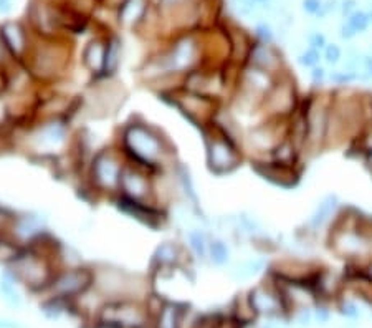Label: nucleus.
Segmentation results:
<instances>
[{"label":"nucleus","mask_w":372,"mask_h":328,"mask_svg":"<svg viewBox=\"0 0 372 328\" xmlns=\"http://www.w3.org/2000/svg\"><path fill=\"white\" fill-rule=\"evenodd\" d=\"M359 272H361V275L367 280V282L372 284V257L362 262V264H359Z\"/></svg>","instance_id":"58836bf2"},{"label":"nucleus","mask_w":372,"mask_h":328,"mask_svg":"<svg viewBox=\"0 0 372 328\" xmlns=\"http://www.w3.org/2000/svg\"><path fill=\"white\" fill-rule=\"evenodd\" d=\"M323 60H325L329 67L339 65L341 60H343V50H341V46L336 43H328L325 46V50H323Z\"/></svg>","instance_id":"473e14b6"},{"label":"nucleus","mask_w":372,"mask_h":328,"mask_svg":"<svg viewBox=\"0 0 372 328\" xmlns=\"http://www.w3.org/2000/svg\"><path fill=\"white\" fill-rule=\"evenodd\" d=\"M339 35H341V38H344V40H351L354 35V30L347 25V22L346 23H343V25H341V28H339Z\"/></svg>","instance_id":"a19ab883"},{"label":"nucleus","mask_w":372,"mask_h":328,"mask_svg":"<svg viewBox=\"0 0 372 328\" xmlns=\"http://www.w3.org/2000/svg\"><path fill=\"white\" fill-rule=\"evenodd\" d=\"M121 63H123V41L118 37L106 38L104 71L101 78H116L119 73V68H121Z\"/></svg>","instance_id":"a878e982"},{"label":"nucleus","mask_w":372,"mask_h":328,"mask_svg":"<svg viewBox=\"0 0 372 328\" xmlns=\"http://www.w3.org/2000/svg\"><path fill=\"white\" fill-rule=\"evenodd\" d=\"M369 23H370V19H369V14H365V12H361V10H356L354 14H351L347 17V25H349L354 33H362L365 30L369 28Z\"/></svg>","instance_id":"2f4dec72"},{"label":"nucleus","mask_w":372,"mask_h":328,"mask_svg":"<svg viewBox=\"0 0 372 328\" xmlns=\"http://www.w3.org/2000/svg\"><path fill=\"white\" fill-rule=\"evenodd\" d=\"M0 40H2L4 46L7 49L9 55L15 63L25 65L33 46L30 45L27 32L19 23H7V25L0 28Z\"/></svg>","instance_id":"aec40b11"},{"label":"nucleus","mask_w":372,"mask_h":328,"mask_svg":"<svg viewBox=\"0 0 372 328\" xmlns=\"http://www.w3.org/2000/svg\"><path fill=\"white\" fill-rule=\"evenodd\" d=\"M245 65H250L253 68L267 71V73L273 76H280L281 73L288 71L285 67L283 55L275 49L273 43H261V41L251 43L247 57V63Z\"/></svg>","instance_id":"6ab92c4d"},{"label":"nucleus","mask_w":372,"mask_h":328,"mask_svg":"<svg viewBox=\"0 0 372 328\" xmlns=\"http://www.w3.org/2000/svg\"><path fill=\"white\" fill-rule=\"evenodd\" d=\"M205 146V163L208 171L215 176H229L243 164L245 153L242 145L219 128L208 124L200 131Z\"/></svg>","instance_id":"39448f33"},{"label":"nucleus","mask_w":372,"mask_h":328,"mask_svg":"<svg viewBox=\"0 0 372 328\" xmlns=\"http://www.w3.org/2000/svg\"><path fill=\"white\" fill-rule=\"evenodd\" d=\"M75 139L73 119L68 118L35 119L28 126L12 128L9 133V141L38 163H53L57 158L70 153Z\"/></svg>","instance_id":"f03ea898"},{"label":"nucleus","mask_w":372,"mask_h":328,"mask_svg":"<svg viewBox=\"0 0 372 328\" xmlns=\"http://www.w3.org/2000/svg\"><path fill=\"white\" fill-rule=\"evenodd\" d=\"M247 297L256 317L258 315L270 318L280 317L281 313H285L288 310L285 298L281 295L277 282L272 277H268V280H265V282L255 285L247 294Z\"/></svg>","instance_id":"2eb2a0df"},{"label":"nucleus","mask_w":372,"mask_h":328,"mask_svg":"<svg viewBox=\"0 0 372 328\" xmlns=\"http://www.w3.org/2000/svg\"><path fill=\"white\" fill-rule=\"evenodd\" d=\"M0 328H25L19 321H14V320H5V318H0Z\"/></svg>","instance_id":"79ce46f5"},{"label":"nucleus","mask_w":372,"mask_h":328,"mask_svg":"<svg viewBox=\"0 0 372 328\" xmlns=\"http://www.w3.org/2000/svg\"><path fill=\"white\" fill-rule=\"evenodd\" d=\"M328 73H329V71L325 67L317 65V67L311 68V71H309V80H311V83H313L316 88H321L323 85H325V83H328Z\"/></svg>","instance_id":"72a5a7b5"},{"label":"nucleus","mask_w":372,"mask_h":328,"mask_svg":"<svg viewBox=\"0 0 372 328\" xmlns=\"http://www.w3.org/2000/svg\"><path fill=\"white\" fill-rule=\"evenodd\" d=\"M189 307L179 300H166L152 317L151 328H182Z\"/></svg>","instance_id":"b1692460"},{"label":"nucleus","mask_w":372,"mask_h":328,"mask_svg":"<svg viewBox=\"0 0 372 328\" xmlns=\"http://www.w3.org/2000/svg\"><path fill=\"white\" fill-rule=\"evenodd\" d=\"M290 119H263L250 126L243 134L242 149L251 163L267 161L272 151L288 138Z\"/></svg>","instance_id":"6e6552de"},{"label":"nucleus","mask_w":372,"mask_h":328,"mask_svg":"<svg viewBox=\"0 0 372 328\" xmlns=\"http://www.w3.org/2000/svg\"><path fill=\"white\" fill-rule=\"evenodd\" d=\"M115 145L126 163L152 174L172 171L177 164L176 146L171 138L142 116H131L128 121L119 124Z\"/></svg>","instance_id":"f257e3e1"},{"label":"nucleus","mask_w":372,"mask_h":328,"mask_svg":"<svg viewBox=\"0 0 372 328\" xmlns=\"http://www.w3.org/2000/svg\"><path fill=\"white\" fill-rule=\"evenodd\" d=\"M106 58V38H93L81 50V67L89 75V80L103 76Z\"/></svg>","instance_id":"5701e85b"},{"label":"nucleus","mask_w":372,"mask_h":328,"mask_svg":"<svg viewBox=\"0 0 372 328\" xmlns=\"http://www.w3.org/2000/svg\"><path fill=\"white\" fill-rule=\"evenodd\" d=\"M159 100H163L171 108H176L185 118V121H189L199 131L208 126L215 111L219 110L220 105H224L219 103V101L200 97V95L185 91L182 88L171 95H163V97H159Z\"/></svg>","instance_id":"9b49d317"},{"label":"nucleus","mask_w":372,"mask_h":328,"mask_svg":"<svg viewBox=\"0 0 372 328\" xmlns=\"http://www.w3.org/2000/svg\"><path fill=\"white\" fill-rule=\"evenodd\" d=\"M251 168L265 181L283 189L296 188L301 179V168L298 166H286L273 163V161H258V163H251Z\"/></svg>","instance_id":"a211bd4d"},{"label":"nucleus","mask_w":372,"mask_h":328,"mask_svg":"<svg viewBox=\"0 0 372 328\" xmlns=\"http://www.w3.org/2000/svg\"><path fill=\"white\" fill-rule=\"evenodd\" d=\"M144 12H146L144 0H124L119 7V22L126 27H133L142 20Z\"/></svg>","instance_id":"c85d7f7f"},{"label":"nucleus","mask_w":372,"mask_h":328,"mask_svg":"<svg viewBox=\"0 0 372 328\" xmlns=\"http://www.w3.org/2000/svg\"><path fill=\"white\" fill-rule=\"evenodd\" d=\"M253 2H261L263 4V2H267V0H253Z\"/></svg>","instance_id":"c03bdc74"},{"label":"nucleus","mask_w":372,"mask_h":328,"mask_svg":"<svg viewBox=\"0 0 372 328\" xmlns=\"http://www.w3.org/2000/svg\"><path fill=\"white\" fill-rule=\"evenodd\" d=\"M174 176H176L177 181V188H179V194H181V199L187 204L192 211L195 212V216L199 217L202 225H207L208 220L203 216L202 212V206H200V198L199 193H197L194 177H192V172L185 164L177 163L176 168H174Z\"/></svg>","instance_id":"412c9836"},{"label":"nucleus","mask_w":372,"mask_h":328,"mask_svg":"<svg viewBox=\"0 0 372 328\" xmlns=\"http://www.w3.org/2000/svg\"><path fill=\"white\" fill-rule=\"evenodd\" d=\"M151 321L146 303L131 298L106 302L96 317V323L106 328H147Z\"/></svg>","instance_id":"9d476101"},{"label":"nucleus","mask_w":372,"mask_h":328,"mask_svg":"<svg viewBox=\"0 0 372 328\" xmlns=\"http://www.w3.org/2000/svg\"><path fill=\"white\" fill-rule=\"evenodd\" d=\"M25 67L41 86H55L70 76V53L58 45L32 49Z\"/></svg>","instance_id":"423d86ee"},{"label":"nucleus","mask_w":372,"mask_h":328,"mask_svg":"<svg viewBox=\"0 0 372 328\" xmlns=\"http://www.w3.org/2000/svg\"><path fill=\"white\" fill-rule=\"evenodd\" d=\"M303 9L311 15H317L323 10V2L321 0H303Z\"/></svg>","instance_id":"4c0bfd02"},{"label":"nucleus","mask_w":372,"mask_h":328,"mask_svg":"<svg viewBox=\"0 0 372 328\" xmlns=\"http://www.w3.org/2000/svg\"><path fill=\"white\" fill-rule=\"evenodd\" d=\"M321 60H323V53L320 50L309 49V46L298 55V63L301 65L303 68H309V70L317 67V65H321Z\"/></svg>","instance_id":"7c9ffc66"},{"label":"nucleus","mask_w":372,"mask_h":328,"mask_svg":"<svg viewBox=\"0 0 372 328\" xmlns=\"http://www.w3.org/2000/svg\"><path fill=\"white\" fill-rule=\"evenodd\" d=\"M195 262L189 254L185 244L174 241L161 242L157 247L154 249L152 257H151V265L149 272H164V270H174V268H189V264Z\"/></svg>","instance_id":"f3484780"},{"label":"nucleus","mask_w":372,"mask_h":328,"mask_svg":"<svg viewBox=\"0 0 372 328\" xmlns=\"http://www.w3.org/2000/svg\"><path fill=\"white\" fill-rule=\"evenodd\" d=\"M265 267H267L265 259H258V257L243 259L232 265L230 277L235 280V282H247V280H251L253 277H256L258 273H261L265 270Z\"/></svg>","instance_id":"bb28decb"},{"label":"nucleus","mask_w":372,"mask_h":328,"mask_svg":"<svg viewBox=\"0 0 372 328\" xmlns=\"http://www.w3.org/2000/svg\"><path fill=\"white\" fill-rule=\"evenodd\" d=\"M154 176L152 172L141 169L133 164H126L119 184V196L133 201L155 202L154 201Z\"/></svg>","instance_id":"dca6fc26"},{"label":"nucleus","mask_w":372,"mask_h":328,"mask_svg":"<svg viewBox=\"0 0 372 328\" xmlns=\"http://www.w3.org/2000/svg\"><path fill=\"white\" fill-rule=\"evenodd\" d=\"M126 98L128 93L116 78L89 80L86 91L81 95V113L93 118H108L116 115Z\"/></svg>","instance_id":"0eeeda50"},{"label":"nucleus","mask_w":372,"mask_h":328,"mask_svg":"<svg viewBox=\"0 0 372 328\" xmlns=\"http://www.w3.org/2000/svg\"><path fill=\"white\" fill-rule=\"evenodd\" d=\"M167 4H174V2H177V0H166Z\"/></svg>","instance_id":"37998d69"},{"label":"nucleus","mask_w":372,"mask_h":328,"mask_svg":"<svg viewBox=\"0 0 372 328\" xmlns=\"http://www.w3.org/2000/svg\"><path fill=\"white\" fill-rule=\"evenodd\" d=\"M255 35H256L258 41H261V43H273V40H275L273 30L270 28L267 23H261V25H258L256 30H255Z\"/></svg>","instance_id":"c9c22d12"},{"label":"nucleus","mask_w":372,"mask_h":328,"mask_svg":"<svg viewBox=\"0 0 372 328\" xmlns=\"http://www.w3.org/2000/svg\"><path fill=\"white\" fill-rule=\"evenodd\" d=\"M126 164L128 163L115 141L98 148L89 158L86 169L83 172L80 191L94 201H113L119 193V184H121Z\"/></svg>","instance_id":"7ed1b4c3"},{"label":"nucleus","mask_w":372,"mask_h":328,"mask_svg":"<svg viewBox=\"0 0 372 328\" xmlns=\"http://www.w3.org/2000/svg\"><path fill=\"white\" fill-rule=\"evenodd\" d=\"M212 234L203 225H194L185 229V247L195 262H207L208 260V244Z\"/></svg>","instance_id":"393cba45"},{"label":"nucleus","mask_w":372,"mask_h":328,"mask_svg":"<svg viewBox=\"0 0 372 328\" xmlns=\"http://www.w3.org/2000/svg\"><path fill=\"white\" fill-rule=\"evenodd\" d=\"M369 19L372 20V12H370V14H369Z\"/></svg>","instance_id":"a18cd8bd"},{"label":"nucleus","mask_w":372,"mask_h":328,"mask_svg":"<svg viewBox=\"0 0 372 328\" xmlns=\"http://www.w3.org/2000/svg\"><path fill=\"white\" fill-rule=\"evenodd\" d=\"M119 212L128 216L129 219L137 220L139 224L151 227L154 230L163 229L164 225L169 222L171 219V211L163 206L155 204V202H142V201H133L123 196H116L111 201Z\"/></svg>","instance_id":"ddd939ff"},{"label":"nucleus","mask_w":372,"mask_h":328,"mask_svg":"<svg viewBox=\"0 0 372 328\" xmlns=\"http://www.w3.org/2000/svg\"><path fill=\"white\" fill-rule=\"evenodd\" d=\"M93 289L99 292L106 302L123 298L144 302L152 292V282L149 273L131 272L119 265L101 262L93 265Z\"/></svg>","instance_id":"20e7f679"},{"label":"nucleus","mask_w":372,"mask_h":328,"mask_svg":"<svg viewBox=\"0 0 372 328\" xmlns=\"http://www.w3.org/2000/svg\"><path fill=\"white\" fill-rule=\"evenodd\" d=\"M354 9H356V0H344L343 5H341V10H343V14L347 17L356 12Z\"/></svg>","instance_id":"ea45409f"},{"label":"nucleus","mask_w":372,"mask_h":328,"mask_svg":"<svg viewBox=\"0 0 372 328\" xmlns=\"http://www.w3.org/2000/svg\"><path fill=\"white\" fill-rule=\"evenodd\" d=\"M339 212V199L338 196L334 194H328L325 196L320 204L316 206V209L311 214V217L308 219V222L304 224V234L306 236H314L323 229H329V225L333 224V220L336 219Z\"/></svg>","instance_id":"4be33fe9"},{"label":"nucleus","mask_w":372,"mask_h":328,"mask_svg":"<svg viewBox=\"0 0 372 328\" xmlns=\"http://www.w3.org/2000/svg\"><path fill=\"white\" fill-rule=\"evenodd\" d=\"M243 325L237 321L232 315H215L212 328H242Z\"/></svg>","instance_id":"f704fd0d"},{"label":"nucleus","mask_w":372,"mask_h":328,"mask_svg":"<svg viewBox=\"0 0 372 328\" xmlns=\"http://www.w3.org/2000/svg\"><path fill=\"white\" fill-rule=\"evenodd\" d=\"M12 241H15L22 247H30L40 242L45 236L50 234L46 225V219L38 212H15L12 217L7 230Z\"/></svg>","instance_id":"4468645a"},{"label":"nucleus","mask_w":372,"mask_h":328,"mask_svg":"<svg viewBox=\"0 0 372 328\" xmlns=\"http://www.w3.org/2000/svg\"><path fill=\"white\" fill-rule=\"evenodd\" d=\"M93 287V265L60 268L53 277L45 297H57L75 302L78 297Z\"/></svg>","instance_id":"f8f14e48"},{"label":"nucleus","mask_w":372,"mask_h":328,"mask_svg":"<svg viewBox=\"0 0 372 328\" xmlns=\"http://www.w3.org/2000/svg\"><path fill=\"white\" fill-rule=\"evenodd\" d=\"M232 260V249L229 242L220 237H210L208 244V260L214 267H227Z\"/></svg>","instance_id":"cd10ccee"},{"label":"nucleus","mask_w":372,"mask_h":328,"mask_svg":"<svg viewBox=\"0 0 372 328\" xmlns=\"http://www.w3.org/2000/svg\"><path fill=\"white\" fill-rule=\"evenodd\" d=\"M12 126H14V119H12L7 97H5V93H4V95H0V134H5L9 139V133L12 131Z\"/></svg>","instance_id":"c756f323"},{"label":"nucleus","mask_w":372,"mask_h":328,"mask_svg":"<svg viewBox=\"0 0 372 328\" xmlns=\"http://www.w3.org/2000/svg\"><path fill=\"white\" fill-rule=\"evenodd\" d=\"M308 45H309V49L323 52L325 50V46L328 45V41H326V37L321 32H313V33H309V37H308Z\"/></svg>","instance_id":"e433bc0d"},{"label":"nucleus","mask_w":372,"mask_h":328,"mask_svg":"<svg viewBox=\"0 0 372 328\" xmlns=\"http://www.w3.org/2000/svg\"><path fill=\"white\" fill-rule=\"evenodd\" d=\"M301 95L298 85L290 71L281 73L273 88L270 89L260 108V118L263 119H290L301 105Z\"/></svg>","instance_id":"1a4fd4ad"}]
</instances>
